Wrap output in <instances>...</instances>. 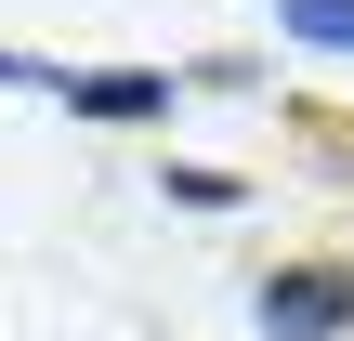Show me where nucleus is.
<instances>
[{"label": "nucleus", "instance_id": "obj_4", "mask_svg": "<svg viewBox=\"0 0 354 341\" xmlns=\"http://www.w3.org/2000/svg\"><path fill=\"white\" fill-rule=\"evenodd\" d=\"M158 184H171V197H184V210H236V197H250V184H236V171H158Z\"/></svg>", "mask_w": 354, "mask_h": 341}, {"label": "nucleus", "instance_id": "obj_3", "mask_svg": "<svg viewBox=\"0 0 354 341\" xmlns=\"http://www.w3.org/2000/svg\"><path fill=\"white\" fill-rule=\"evenodd\" d=\"M276 26L315 39V53H354V0H276Z\"/></svg>", "mask_w": 354, "mask_h": 341}, {"label": "nucleus", "instance_id": "obj_1", "mask_svg": "<svg viewBox=\"0 0 354 341\" xmlns=\"http://www.w3.org/2000/svg\"><path fill=\"white\" fill-rule=\"evenodd\" d=\"M250 329L263 341H354V263H276L250 289Z\"/></svg>", "mask_w": 354, "mask_h": 341}, {"label": "nucleus", "instance_id": "obj_2", "mask_svg": "<svg viewBox=\"0 0 354 341\" xmlns=\"http://www.w3.org/2000/svg\"><path fill=\"white\" fill-rule=\"evenodd\" d=\"M171 92H184L171 66H118V79H79V66H66V105H79V118H118V131H131V118H171Z\"/></svg>", "mask_w": 354, "mask_h": 341}]
</instances>
